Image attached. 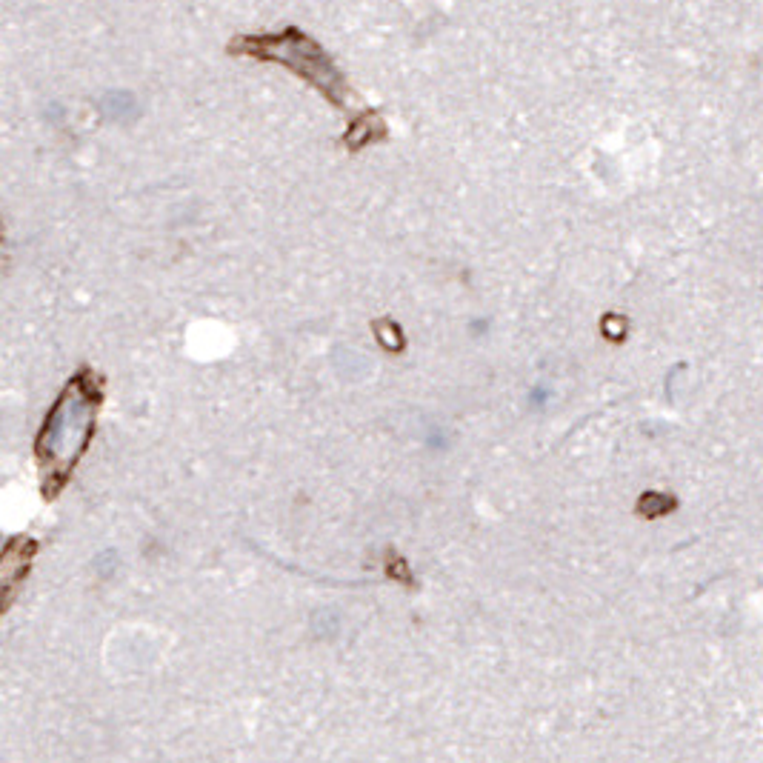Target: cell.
<instances>
[{
    "mask_svg": "<svg viewBox=\"0 0 763 763\" xmlns=\"http://www.w3.org/2000/svg\"><path fill=\"white\" fill-rule=\"evenodd\" d=\"M103 401V383L92 369L75 372L61 389L58 401L46 412L38 432V463L43 472V495H58L69 481L75 463L95 435V421Z\"/></svg>",
    "mask_w": 763,
    "mask_h": 763,
    "instance_id": "1",
    "label": "cell"
},
{
    "mask_svg": "<svg viewBox=\"0 0 763 763\" xmlns=\"http://www.w3.org/2000/svg\"><path fill=\"white\" fill-rule=\"evenodd\" d=\"M32 555H35V541L29 538H12L0 552V615L6 612V606L12 603L18 586L26 578Z\"/></svg>",
    "mask_w": 763,
    "mask_h": 763,
    "instance_id": "3",
    "label": "cell"
},
{
    "mask_svg": "<svg viewBox=\"0 0 763 763\" xmlns=\"http://www.w3.org/2000/svg\"><path fill=\"white\" fill-rule=\"evenodd\" d=\"M0 226H3V223H0Z\"/></svg>",
    "mask_w": 763,
    "mask_h": 763,
    "instance_id": "5",
    "label": "cell"
},
{
    "mask_svg": "<svg viewBox=\"0 0 763 763\" xmlns=\"http://www.w3.org/2000/svg\"><path fill=\"white\" fill-rule=\"evenodd\" d=\"M672 509H675V498L666 492H646L638 501V512L643 518H661V515H669Z\"/></svg>",
    "mask_w": 763,
    "mask_h": 763,
    "instance_id": "4",
    "label": "cell"
},
{
    "mask_svg": "<svg viewBox=\"0 0 763 763\" xmlns=\"http://www.w3.org/2000/svg\"><path fill=\"white\" fill-rule=\"evenodd\" d=\"M232 55H246L255 61L278 63L289 72L301 75L303 81L321 89L332 103L343 101L346 83L341 81L338 69L323 55V49L312 38H306L295 26H286L278 35H241L229 43Z\"/></svg>",
    "mask_w": 763,
    "mask_h": 763,
    "instance_id": "2",
    "label": "cell"
}]
</instances>
